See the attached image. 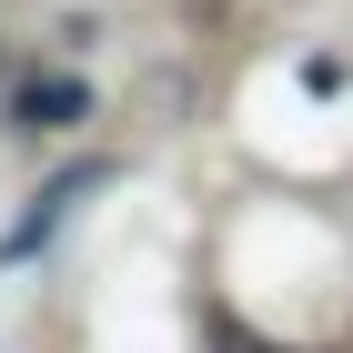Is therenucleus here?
Segmentation results:
<instances>
[{"label": "nucleus", "instance_id": "f257e3e1", "mask_svg": "<svg viewBox=\"0 0 353 353\" xmlns=\"http://www.w3.org/2000/svg\"><path fill=\"white\" fill-rule=\"evenodd\" d=\"M10 121L21 132H71V121H91V91L81 81H21L10 91Z\"/></svg>", "mask_w": 353, "mask_h": 353}]
</instances>
